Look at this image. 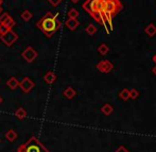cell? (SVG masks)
I'll return each instance as SVG.
<instances>
[{"instance_id":"obj_6","label":"cell","mask_w":156,"mask_h":152,"mask_svg":"<svg viewBox=\"0 0 156 152\" xmlns=\"http://www.w3.org/2000/svg\"><path fill=\"white\" fill-rule=\"evenodd\" d=\"M37 56H38V52L33 47H31V46L27 47L21 52V58L27 62V63H32V62H34L37 59Z\"/></svg>"},{"instance_id":"obj_3","label":"cell","mask_w":156,"mask_h":152,"mask_svg":"<svg viewBox=\"0 0 156 152\" xmlns=\"http://www.w3.org/2000/svg\"><path fill=\"white\" fill-rule=\"evenodd\" d=\"M102 1L103 0H86L83 3V9L91 15V17L101 24V11H102Z\"/></svg>"},{"instance_id":"obj_17","label":"cell","mask_w":156,"mask_h":152,"mask_svg":"<svg viewBox=\"0 0 156 152\" xmlns=\"http://www.w3.org/2000/svg\"><path fill=\"white\" fill-rule=\"evenodd\" d=\"M101 111H102V113L104 114V115L108 116V115H111V114L113 113L114 109H113V107L109 104V103H106V104H104L102 107H101Z\"/></svg>"},{"instance_id":"obj_1","label":"cell","mask_w":156,"mask_h":152,"mask_svg":"<svg viewBox=\"0 0 156 152\" xmlns=\"http://www.w3.org/2000/svg\"><path fill=\"white\" fill-rule=\"evenodd\" d=\"M58 14L47 12L36 23V27L47 37H52L61 28V21L58 20Z\"/></svg>"},{"instance_id":"obj_15","label":"cell","mask_w":156,"mask_h":152,"mask_svg":"<svg viewBox=\"0 0 156 152\" xmlns=\"http://www.w3.org/2000/svg\"><path fill=\"white\" fill-rule=\"evenodd\" d=\"M15 116L18 118L19 120H23L27 117V111L25 110V107H20L15 111Z\"/></svg>"},{"instance_id":"obj_21","label":"cell","mask_w":156,"mask_h":152,"mask_svg":"<svg viewBox=\"0 0 156 152\" xmlns=\"http://www.w3.org/2000/svg\"><path fill=\"white\" fill-rule=\"evenodd\" d=\"M119 96H120V98H121L122 100H127V99H129V91L127 89H122V91L120 92Z\"/></svg>"},{"instance_id":"obj_7","label":"cell","mask_w":156,"mask_h":152,"mask_svg":"<svg viewBox=\"0 0 156 152\" xmlns=\"http://www.w3.org/2000/svg\"><path fill=\"white\" fill-rule=\"evenodd\" d=\"M0 25L4 29H12L15 26V20L9 13H3L0 15Z\"/></svg>"},{"instance_id":"obj_4","label":"cell","mask_w":156,"mask_h":152,"mask_svg":"<svg viewBox=\"0 0 156 152\" xmlns=\"http://www.w3.org/2000/svg\"><path fill=\"white\" fill-rule=\"evenodd\" d=\"M122 3L119 0H103L102 1V11L109 13L112 16H115L116 14L121 11Z\"/></svg>"},{"instance_id":"obj_16","label":"cell","mask_w":156,"mask_h":152,"mask_svg":"<svg viewBox=\"0 0 156 152\" xmlns=\"http://www.w3.org/2000/svg\"><path fill=\"white\" fill-rule=\"evenodd\" d=\"M144 32H146L150 37H153L156 34V27H155V25H153V24H150V25H148L146 27V29H144Z\"/></svg>"},{"instance_id":"obj_13","label":"cell","mask_w":156,"mask_h":152,"mask_svg":"<svg viewBox=\"0 0 156 152\" xmlns=\"http://www.w3.org/2000/svg\"><path fill=\"white\" fill-rule=\"evenodd\" d=\"M6 85H8V87L10 89L14 91V89H16L17 87L19 86V81L17 80L15 77H11V78L9 79L8 81H6Z\"/></svg>"},{"instance_id":"obj_32","label":"cell","mask_w":156,"mask_h":152,"mask_svg":"<svg viewBox=\"0 0 156 152\" xmlns=\"http://www.w3.org/2000/svg\"><path fill=\"white\" fill-rule=\"evenodd\" d=\"M0 143H1V139H0Z\"/></svg>"},{"instance_id":"obj_14","label":"cell","mask_w":156,"mask_h":152,"mask_svg":"<svg viewBox=\"0 0 156 152\" xmlns=\"http://www.w3.org/2000/svg\"><path fill=\"white\" fill-rule=\"evenodd\" d=\"M4 137H5L6 140H9V142H14V140L17 139V137H18V134L16 133V131H14V130H9L8 132L5 133V135H4Z\"/></svg>"},{"instance_id":"obj_30","label":"cell","mask_w":156,"mask_h":152,"mask_svg":"<svg viewBox=\"0 0 156 152\" xmlns=\"http://www.w3.org/2000/svg\"><path fill=\"white\" fill-rule=\"evenodd\" d=\"M2 101H3V99H2V97L0 96V104H1V103H2Z\"/></svg>"},{"instance_id":"obj_18","label":"cell","mask_w":156,"mask_h":152,"mask_svg":"<svg viewBox=\"0 0 156 152\" xmlns=\"http://www.w3.org/2000/svg\"><path fill=\"white\" fill-rule=\"evenodd\" d=\"M20 17H21V19H23V21H30V20L32 19L33 15H32L31 11L25 10V11H23V12L20 14Z\"/></svg>"},{"instance_id":"obj_22","label":"cell","mask_w":156,"mask_h":152,"mask_svg":"<svg viewBox=\"0 0 156 152\" xmlns=\"http://www.w3.org/2000/svg\"><path fill=\"white\" fill-rule=\"evenodd\" d=\"M68 17L69 18H78L79 16V11L76 10V9H70L69 11H68Z\"/></svg>"},{"instance_id":"obj_25","label":"cell","mask_w":156,"mask_h":152,"mask_svg":"<svg viewBox=\"0 0 156 152\" xmlns=\"http://www.w3.org/2000/svg\"><path fill=\"white\" fill-rule=\"evenodd\" d=\"M115 152H129V151H127L123 146H121V147H119V148L117 149V151H115Z\"/></svg>"},{"instance_id":"obj_27","label":"cell","mask_w":156,"mask_h":152,"mask_svg":"<svg viewBox=\"0 0 156 152\" xmlns=\"http://www.w3.org/2000/svg\"><path fill=\"white\" fill-rule=\"evenodd\" d=\"M152 71H153V74H154L155 76H156V66H155V67H154V68H153V69H152Z\"/></svg>"},{"instance_id":"obj_23","label":"cell","mask_w":156,"mask_h":152,"mask_svg":"<svg viewBox=\"0 0 156 152\" xmlns=\"http://www.w3.org/2000/svg\"><path fill=\"white\" fill-rule=\"evenodd\" d=\"M138 96H139V92H138L137 89H131V91H129V98L136 99V98H138Z\"/></svg>"},{"instance_id":"obj_19","label":"cell","mask_w":156,"mask_h":152,"mask_svg":"<svg viewBox=\"0 0 156 152\" xmlns=\"http://www.w3.org/2000/svg\"><path fill=\"white\" fill-rule=\"evenodd\" d=\"M98 51H99V53H100V54L105 56V54L108 53L109 48H108V46H107L106 44H101V45L98 47Z\"/></svg>"},{"instance_id":"obj_28","label":"cell","mask_w":156,"mask_h":152,"mask_svg":"<svg viewBox=\"0 0 156 152\" xmlns=\"http://www.w3.org/2000/svg\"><path fill=\"white\" fill-rule=\"evenodd\" d=\"M70 1L73 2V3H78V2L80 1V0H70Z\"/></svg>"},{"instance_id":"obj_8","label":"cell","mask_w":156,"mask_h":152,"mask_svg":"<svg viewBox=\"0 0 156 152\" xmlns=\"http://www.w3.org/2000/svg\"><path fill=\"white\" fill-rule=\"evenodd\" d=\"M34 86H35V83L33 82L29 77H25V78L19 82V87H20L21 91L23 92H26V94H29V92L34 89Z\"/></svg>"},{"instance_id":"obj_29","label":"cell","mask_w":156,"mask_h":152,"mask_svg":"<svg viewBox=\"0 0 156 152\" xmlns=\"http://www.w3.org/2000/svg\"><path fill=\"white\" fill-rule=\"evenodd\" d=\"M152 60H153V62H154V63L156 64V54H155L154 56H153V59H152Z\"/></svg>"},{"instance_id":"obj_5","label":"cell","mask_w":156,"mask_h":152,"mask_svg":"<svg viewBox=\"0 0 156 152\" xmlns=\"http://www.w3.org/2000/svg\"><path fill=\"white\" fill-rule=\"evenodd\" d=\"M0 39L5 46L11 47L18 39V34H16V32H14L13 29H4L0 34Z\"/></svg>"},{"instance_id":"obj_31","label":"cell","mask_w":156,"mask_h":152,"mask_svg":"<svg viewBox=\"0 0 156 152\" xmlns=\"http://www.w3.org/2000/svg\"><path fill=\"white\" fill-rule=\"evenodd\" d=\"M1 32H2V29H1V26H0V34H1Z\"/></svg>"},{"instance_id":"obj_12","label":"cell","mask_w":156,"mask_h":152,"mask_svg":"<svg viewBox=\"0 0 156 152\" xmlns=\"http://www.w3.org/2000/svg\"><path fill=\"white\" fill-rule=\"evenodd\" d=\"M63 95H64V97H65V98H67V99H69V100H70V99H73L74 97H76V89H74L73 87L69 86V87H67V89H64Z\"/></svg>"},{"instance_id":"obj_20","label":"cell","mask_w":156,"mask_h":152,"mask_svg":"<svg viewBox=\"0 0 156 152\" xmlns=\"http://www.w3.org/2000/svg\"><path fill=\"white\" fill-rule=\"evenodd\" d=\"M85 31H86V33L88 35H94V33L97 32V27L94 25H91V24H90V25L87 26L86 29H85Z\"/></svg>"},{"instance_id":"obj_9","label":"cell","mask_w":156,"mask_h":152,"mask_svg":"<svg viewBox=\"0 0 156 152\" xmlns=\"http://www.w3.org/2000/svg\"><path fill=\"white\" fill-rule=\"evenodd\" d=\"M96 67H97V69H98L99 71L103 72V74H108V72L114 68V65L109 61L102 60V61H100L98 64H97Z\"/></svg>"},{"instance_id":"obj_24","label":"cell","mask_w":156,"mask_h":152,"mask_svg":"<svg viewBox=\"0 0 156 152\" xmlns=\"http://www.w3.org/2000/svg\"><path fill=\"white\" fill-rule=\"evenodd\" d=\"M48 2H49L50 4H51L52 6H54V8H56L58 5H60L61 3L63 2V0H47Z\"/></svg>"},{"instance_id":"obj_26","label":"cell","mask_w":156,"mask_h":152,"mask_svg":"<svg viewBox=\"0 0 156 152\" xmlns=\"http://www.w3.org/2000/svg\"><path fill=\"white\" fill-rule=\"evenodd\" d=\"M2 11V0H0V13Z\"/></svg>"},{"instance_id":"obj_10","label":"cell","mask_w":156,"mask_h":152,"mask_svg":"<svg viewBox=\"0 0 156 152\" xmlns=\"http://www.w3.org/2000/svg\"><path fill=\"white\" fill-rule=\"evenodd\" d=\"M44 81H45V82L47 83V84H49V85L53 84V83L56 81V74H54L53 71L49 70V71L46 72V74L44 76Z\"/></svg>"},{"instance_id":"obj_11","label":"cell","mask_w":156,"mask_h":152,"mask_svg":"<svg viewBox=\"0 0 156 152\" xmlns=\"http://www.w3.org/2000/svg\"><path fill=\"white\" fill-rule=\"evenodd\" d=\"M65 25L70 31H74L80 26V23H79L76 18H68L67 20H66Z\"/></svg>"},{"instance_id":"obj_2","label":"cell","mask_w":156,"mask_h":152,"mask_svg":"<svg viewBox=\"0 0 156 152\" xmlns=\"http://www.w3.org/2000/svg\"><path fill=\"white\" fill-rule=\"evenodd\" d=\"M17 152H49V150L38 138L31 136L27 143L21 144L17 148Z\"/></svg>"}]
</instances>
